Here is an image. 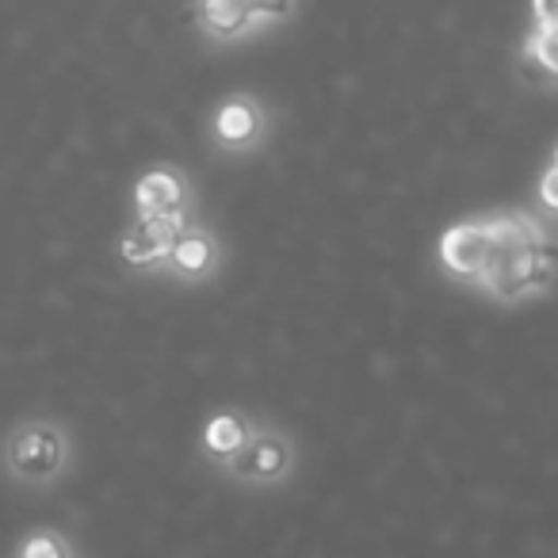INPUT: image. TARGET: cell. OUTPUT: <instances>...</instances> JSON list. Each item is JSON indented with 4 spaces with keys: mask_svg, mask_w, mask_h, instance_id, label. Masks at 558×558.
<instances>
[{
    "mask_svg": "<svg viewBox=\"0 0 558 558\" xmlns=\"http://www.w3.org/2000/svg\"><path fill=\"white\" fill-rule=\"evenodd\" d=\"M65 463H70V440L54 421H24L9 433L4 466L12 471V478L27 486H47L65 471Z\"/></svg>",
    "mask_w": 558,
    "mask_h": 558,
    "instance_id": "obj_1",
    "label": "cell"
},
{
    "mask_svg": "<svg viewBox=\"0 0 558 558\" xmlns=\"http://www.w3.org/2000/svg\"><path fill=\"white\" fill-rule=\"evenodd\" d=\"M555 276H558V256L550 245L527 248V253H512V256L494 245V256H489L478 283L489 295L501 299V303H524L532 295H543L555 283Z\"/></svg>",
    "mask_w": 558,
    "mask_h": 558,
    "instance_id": "obj_2",
    "label": "cell"
},
{
    "mask_svg": "<svg viewBox=\"0 0 558 558\" xmlns=\"http://www.w3.org/2000/svg\"><path fill=\"white\" fill-rule=\"evenodd\" d=\"M230 474L241 482H279L295 466V444L276 428H253L245 448L226 459Z\"/></svg>",
    "mask_w": 558,
    "mask_h": 558,
    "instance_id": "obj_3",
    "label": "cell"
},
{
    "mask_svg": "<svg viewBox=\"0 0 558 558\" xmlns=\"http://www.w3.org/2000/svg\"><path fill=\"white\" fill-rule=\"evenodd\" d=\"M489 256H494V241H489L482 218L451 226V230L440 238L444 268H448L451 276H459V279H474V283H478L482 271H486V264H489Z\"/></svg>",
    "mask_w": 558,
    "mask_h": 558,
    "instance_id": "obj_4",
    "label": "cell"
},
{
    "mask_svg": "<svg viewBox=\"0 0 558 558\" xmlns=\"http://www.w3.org/2000/svg\"><path fill=\"white\" fill-rule=\"evenodd\" d=\"M134 210H138V218H177V222H187V180L177 169H169V165L142 172V180L134 184Z\"/></svg>",
    "mask_w": 558,
    "mask_h": 558,
    "instance_id": "obj_5",
    "label": "cell"
},
{
    "mask_svg": "<svg viewBox=\"0 0 558 558\" xmlns=\"http://www.w3.org/2000/svg\"><path fill=\"white\" fill-rule=\"evenodd\" d=\"M184 226L187 222H177V218H138V222L119 238V253H123V260L134 264V268L161 264V260H169L172 245H177Z\"/></svg>",
    "mask_w": 558,
    "mask_h": 558,
    "instance_id": "obj_6",
    "label": "cell"
},
{
    "mask_svg": "<svg viewBox=\"0 0 558 558\" xmlns=\"http://www.w3.org/2000/svg\"><path fill=\"white\" fill-rule=\"evenodd\" d=\"M264 134V108L253 96H230L215 111V138L226 149H248Z\"/></svg>",
    "mask_w": 558,
    "mask_h": 558,
    "instance_id": "obj_7",
    "label": "cell"
},
{
    "mask_svg": "<svg viewBox=\"0 0 558 558\" xmlns=\"http://www.w3.org/2000/svg\"><path fill=\"white\" fill-rule=\"evenodd\" d=\"M489 241H494L501 253H527V248H547V233L535 222L532 215H520V210H505V215L482 218Z\"/></svg>",
    "mask_w": 558,
    "mask_h": 558,
    "instance_id": "obj_8",
    "label": "cell"
},
{
    "mask_svg": "<svg viewBox=\"0 0 558 558\" xmlns=\"http://www.w3.org/2000/svg\"><path fill=\"white\" fill-rule=\"evenodd\" d=\"M169 264H172V271H180V276H187V279H203L207 271H215V264H218L215 233H207L203 226H184L169 253Z\"/></svg>",
    "mask_w": 558,
    "mask_h": 558,
    "instance_id": "obj_9",
    "label": "cell"
},
{
    "mask_svg": "<svg viewBox=\"0 0 558 558\" xmlns=\"http://www.w3.org/2000/svg\"><path fill=\"white\" fill-rule=\"evenodd\" d=\"M199 24L210 39L233 43L241 35L253 32L260 20H256V4H238V0H210L199 9Z\"/></svg>",
    "mask_w": 558,
    "mask_h": 558,
    "instance_id": "obj_10",
    "label": "cell"
},
{
    "mask_svg": "<svg viewBox=\"0 0 558 558\" xmlns=\"http://www.w3.org/2000/svg\"><path fill=\"white\" fill-rule=\"evenodd\" d=\"M248 433H253V425L241 413H215L203 428V448H207V456L230 459L245 448Z\"/></svg>",
    "mask_w": 558,
    "mask_h": 558,
    "instance_id": "obj_11",
    "label": "cell"
},
{
    "mask_svg": "<svg viewBox=\"0 0 558 558\" xmlns=\"http://www.w3.org/2000/svg\"><path fill=\"white\" fill-rule=\"evenodd\" d=\"M524 62H532L543 77H558V24L535 27L524 43Z\"/></svg>",
    "mask_w": 558,
    "mask_h": 558,
    "instance_id": "obj_12",
    "label": "cell"
},
{
    "mask_svg": "<svg viewBox=\"0 0 558 558\" xmlns=\"http://www.w3.org/2000/svg\"><path fill=\"white\" fill-rule=\"evenodd\" d=\"M20 558H73V550H70V543H65L62 535H54V532H35L32 539L24 543Z\"/></svg>",
    "mask_w": 558,
    "mask_h": 558,
    "instance_id": "obj_13",
    "label": "cell"
},
{
    "mask_svg": "<svg viewBox=\"0 0 558 558\" xmlns=\"http://www.w3.org/2000/svg\"><path fill=\"white\" fill-rule=\"evenodd\" d=\"M539 203L547 210H558V165H550L539 177Z\"/></svg>",
    "mask_w": 558,
    "mask_h": 558,
    "instance_id": "obj_14",
    "label": "cell"
},
{
    "mask_svg": "<svg viewBox=\"0 0 558 558\" xmlns=\"http://www.w3.org/2000/svg\"><path fill=\"white\" fill-rule=\"evenodd\" d=\"M532 20H535V27H555L558 24V0H535Z\"/></svg>",
    "mask_w": 558,
    "mask_h": 558,
    "instance_id": "obj_15",
    "label": "cell"
},
{
    "mask_svg": "<svg viewBox=\"0 0 558 558\" xmlns=\"http://www.w3.org/2000/svg\"><path fill=\"white\" fill-rule=\"evenodd\" d=\"M555 165H558V149H555Z\"/></svg>",
    "mask_w": 558,
    "mask_h": 558,
    "instance_id": "obj_16",
    "label": "cell"
}]
</instances>
